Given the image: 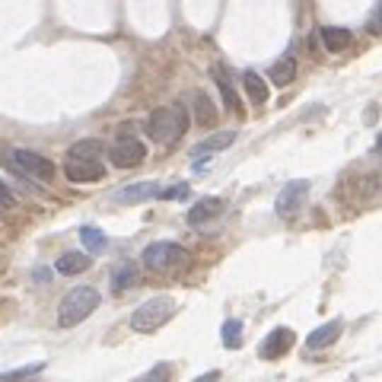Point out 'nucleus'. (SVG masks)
<instances>
[{"instance_id": "nucleus-1", "label": "nucleus", "mask_w": 382, "mask_h": 382, "mask_svg": "<svg viewBox=\"0 0 382 382\" xmlns=\"http://www.w3.org/2000/svg\"><path fill=\"white\" fill-rule=\"evenodd\" d=\"M185 131H188V108H185L182 102L159 105L156 112H150V118H146V134H150V140L159 146H172L175 140H182Z\"/></svg>"}, {"instance_id": "nucleus-2", "label": "nucleus", "mask_w": 382, "mask_h": 382, "mask_svg": "<svg viewBox=\"0 0 382 382\" xmlns=\"http://www.w3.org/2000/svg\"><path fill=\"white\" fill-rule=\"evenodd\" d=\"M96 309H99V290L96 286H74L57 306V325L61 328H74V325L86 322Z\"/></svg>"}, {"instance_id": "nucleus-3", "label": "nucleus", "mask_w": 382, "mask_h": 382, "mask_svg": "<svg viewBox=\"0 0 382 382\" xmlns=\"http://www.w3.org/2000/svg\"><path fill=\"white\" fill-rule=\"evenodd\" d=\"M172 316H175V299L172 296H153L131 312V328L140 331V335H150V331L163 328Z\"/></svg>"}, {"instance_id": "nucleus-4", "label": "nucleus", "mask_w": 382, "mask_h": 382, "mask_svg": "<svg viewBox=\"0 0 382 382\" xmlns=\"http://www.w3.org/2000/svg\"><path fill=\"white\" fill-rule=\"evenodd\" d=\"M6 163L13 166V172H19L23 178L38 185H51L54 182V163L45 159L42 153H32V150H6Z\"/></svg>"}, {"instance_id": "nucleus-5", "label": "nucleus", "mask_w": 382, "mask_h": 382, "mask_svg": "<svg viewBox=\"0 0 382 382\" xmlns=\"http://www.w3.org/2000/svg\"><path fill=\"white\" fill-rule=\"evenodd\" d=\"M188 252H185L178 242H150L140 255V265L146 271H156V274H166V271H175V267L185 265Z\"/></svg>"}, {"instance_id": "nucleus-6", "label": "nucleus", "mask_w": 382, "mask_h": 382, "mask_svg": "<svg viewBox=\"0 0 382 382\" xmlns=\"http://www.w3.org/2000/svg\"><path fill=\"white\" fill-rule=\"evenodd\" d=\"M108 159L118 169H134V166H140L146 159V146L137 137H118L108 146Z\"/></svg>"}, {"instance_id": "nucleus-7", "label": "nucleus", "mask_w": 382, "mask_h": 382, "mask_svg": "<svg viewBox=\"0 0 382 382\" xmlns=\"http://www.w3.org/2000/svg\"><path fill=\"white\" fill-rule=\"evenodd\" d=\"M64 175L74 185H93L105 175V163L102 159H80V156H67L64 159Z\"/></svg>"}, {"instance_id": "nucleus-8", "label": "nucleus", "mask_w": 382, "mask_h": 382, "mask_svg": "<svg viewBox=\"0 0 382 382\" xmlns=\"http://www.w3.org/2000/svg\"><path fill=\"white\" fill-rule=\"evenodd\" d=\"M306 195H309V182H306V178L286 182V185H284V191L277 195V214H280V216H293L299 207H303Z\"/></svg>"}, {"instance_id": "nucleus-9", "label": "nucleus", "mask_w": 382, "mask_h": 382, "mask_svg": "<svg viewBox=\"0 0 382 382\" xmlns=\"http://www.w3.org/2000/svg\"><path fill=\"white\" fill-rule=\"evenodd\" d=\"M233 140H236V131H216V134H210V137H204L201 144H195V150H191V159H195V166L201 169L204 159H210L214 153L226 150Z\"/></svg>"}, {"instance_id": "nucleus-10", "label": "nucleus", "mask_w": 382, "mask_h": 382, "mask_svg": "<svg viewBox=\"0 0 382 382\" xmlns=\"http://www.w3.org/2000/svg\"><path fill=\"white\" fill-rule=\"evenodd\" d=\"M293 341H296V335H293L290 328H274L258 347L261 360H277V357H284L286 350L293 347Z\"/></svg>"}, {"instance_id": "nucleus-11", "label": "nucleus", "mask_w": 382, "mask_h": 382, "mask_svg": "<svg viewBox=\"0 0 382 382\" xmlns=\"http://www.w3.org/2000/svg\"><path fill=\"white\" fill-rule=\"evenodd\" d=\"M163 188L159 182H137V185H125V188L115 191V201L121 204H140V201H150V197H159Z\"/></svg>"}, {"instance_id": "nucleus-12", "label": "nucleus", "mask_w": 382, "mask_h": 382, "mask_svg": "<svg viewBox=\"0 0 382 382\" xmlns=\"http://www.w3.org/2000/svg\"><path fill=\"white\" fill-rule=\"evenodd\" d=\"M341 318H331V322L318 325L316 331H309V337H306V347L309 350H322V347H331V344L341 337Z\"/></svg>"}, {"instance_id": "nucleus-13", "label": "nucleus", "mask_w": 382, "mask_h": 382, "mask_svg": "<svg viewBox=\"0 0 382 382\" xmlns=\"http://www.w3.org/2000/svg\"><path fill=\"white\" fill-rule=\"evenodd\" d=\"M223 214V197H201L195 207L188 210V223L191 226H201V223L214 220V216Z\"/></svg>"}, {"instance_id": "nucleus-14", "label": "nucleus", "mask_w": 382, "mask_h": 382, "mask_svg": "<svg viewBox=\"0 0 382 382\" xmlns=\"http://www.w3.org/2000/svg\"><path fill=\"white\" fill-rule=\"evenodd\" d=\"M242 89H245V96H248V102H252V105H265L267 96H271L267 80L261 74H255V70H245V76H242Z\"/></svg>"}, {"instance_id": "nucleus-15", "label": "nucleus", "mask_w": 382, "mask_h": 382, "mask_svg": "<svg viewBox=\"0 0 382 382\" xmlns=\"http://www.w3.org/2000/svg\"><path fill=\"white\" fill-rule=\"evenodd\" d=\"M267 80L274 83V86H290L293 80H296V61H293L290 54H284L280 61H274L271 67H267Z\"/></svg>"}, {"instance_id": "nucleus-16", "label": "nucleus", "mask_w": 382, "mask_h": 382, "mask_svg": "<svg viewBox=\"0 0 382 382\" xmlns=\"http://www.w3.org/2000/svg\"><path fill=\"white\" fill-rule=\"evenodd\" d=\"M216 118H220V112H216L214 99H210L204 89H197L195 93V121H197V127H214Z\"/></svg>"}, {"instance_id": "nucleus-17", "label": "nucleus", "mask_w": 382, "mask_h": 382, "mask_svg": "<svg viewBox=\"0 0 382 382\" xmlns=\"http://www.w3.org/2000/svg\"><path fill=\"white\" fill-rule=\"evenodd\" d=\"M318 35H322L325 48H328L331 54H337V51L354 45V35H350V29H344V25H325V29H318Z\"/></svg>"}, {"instance_id": "nucleus-18", "label": "nucleus", "mask_w": 382, "mask_h": 382, "mask_svg": "<svg viewBox=\"0 0 382 382\" xmlns=\"http://www.w3.org/2000/svg\"><path fill=\"white\" fill-rule=\"evenodd\" d=\"M89 265H93V258H89V255H83V252H67V255H61V258L54 261V271L64 274V277H74V274L89 271Z\"/></svg>"}, {"instance_id": "nucleus-19", "label": "nucleus", "mask_w": 382, "mask_h": 382, "mask_svg": "<svg viewBox=\"0 0 382 382\" xmlns=\"http://www.w3.org/2000/svg\"><path fill=\"white\" fill-rule=\"evenodd\" d=\"M67 156H80V159H99V156H105V144L102 140H96V137H86V140H80V144H74L67 150Z\"/></svg>"}, {"instance_id": "nucleus-20", "label": "nucleus", "mask_w": 382, "mask_h": 382, "mask_svg": "<svg viewBox=\"0 0 382 382\" xmlns=\"http://www.w3.org/2000/svg\"><path fill=\"white\" fill-rule=\"evenodd\" d=\"M134 284H137V265L127 261V265H118L112 271V290L115 293H125L127 286H134Z\"/></svg>"}, {"instance_id": "nucleus-21", "label": "nucleus", "mask_w": 382, "mask_h": 382, "mask_svg": "<svg viewBox=\"0 0 382 382\" xmlns=\"http://www.w3.org/2000/svg\"><path fill=\"white\" fill-rule=\"evenodd\" d=\"M214 76H216V86H220V93H223V102H226L229 108H236L239 112V96H236V89H233V83H229V74H226V67L223 64H216L214 67Z\"/></svg>"}, {"instance_id": "nucleus-22", "label": "nucleus", "mask_w": 382, "mask_h": 382, "mask_svg": "<svg viewBox=\"0 0 382 382\" xmlns=\"http://www.w3.org/2000/svg\"><path fill=\"white\" fill-rule=\"evenodd\" d=\"M45 369V363H29V366H19V369H6V373H0V382H32L38 373Z\"/></svg>"}, {"instance_id": "nucleus-23", "label": "nucleus", "mask_w": 382, "mask_h": 382, "mask_svg": "<svg viewBox=\"0 0 382 382\" xmlns=\"http://www.w3.org/2000/svg\"><path fill=\"white\" fill-rule=\"evenodd\" d=\"M220 337H223V347H229V350L239 347L242 344V322L239 318H226L223 328H220Z\"/></svg>"}, {"instance_id": "nucleus-24", "label": "nucleus", "mask_w": 382, "mask_h": 382, "mask_svg": "<svg viewBox=\"0 0 382 382\" xmlns=\"http://www.w3.org/2000/svg\"><path fill=\"white\" fill-rule=\"evenodd\" d=\"M80 242L89 248V252H102V248L108 245L105 233H99L96 226H80Z\"/></svg>"}, {"instance_id": "nucleus-25", "label": "nucleus", "mask_w": 382, "mask_h": 382, "mask_svg": "<svg viewBox=\"0 0 382 382\" xmlns=\"http://www.w3.org/2000/svg\"><path fill=\"white\" fill-rule=\"evenodd\" d=\"M134 382H172V366L169 363H156V366L146 369V373L137 376Z\"/></svg>"}, {"instance_id": "nucleus-26", "label": "nucleus", "mask_w": 382, "mask_h": 382, "mask_svg": "<svg viewBox=\"0 0 382 382\" xmlns=\"http://www.w3.org/2000/svg\"><path fill=\"white\" fill-rule=\"evenodd\" d=\"M159 197H163V201H178V197H188V185L178 182V185H172V188H166Z\"/></svg>"}, {"instance_id": "nucleus-27", "label": "nucleus", "mask_w": 382, "mask_h": 382, "mask_svg": "<svg viewBox=\"0 0 382 382\" xmlns=\"http://www.w3.org/2000/svg\"><path fill=\"white\" fill-rule=\"evenodd\" d=\"M13 204H16V197H13V191L6 188L4 182H0V210H10Z\"/></svg>"}, {"instance_id": "nucleus-28", "label": "nucleus", "mask_w": 382, "mask_h": 382, "mask_svg": "<svg viewBox=\"0 0 382 382\" xmlns=\"http://www.w3.org/2000/svg\"><path fill=\"white\" fill-rule=\"evenodd\" d=\"M195 382H220V373L216 369H210V373H204V376H197Z\"/></svg>"}, {"instance_id": "nucleus-29", "label": "nucleus", "mask_w": 382, "mask_h": 382, "mask_svg": "<svg viewBox=\"0 0 382 382\" xmlns=\"http://www.w3.org/2000/svg\"><path fill=\"white\" fill-rule=\"evenodd\" d=\"M379 150H382V137H379Z\"/></svg>"}, {"instance_id": "nucleus-30", "label": "nucleus", "mask_w": 382, "mask_h": 382, "mask_svg": "<svg viewBox=\"0 0 382 382\" xmlns=\"http://www.w3.org/2000/svg\"><path fill=\"white\" fill-rule=\"evenodd\" d=\"M0 214H4V210H0Z\"/></svg>"}]
</instances>
